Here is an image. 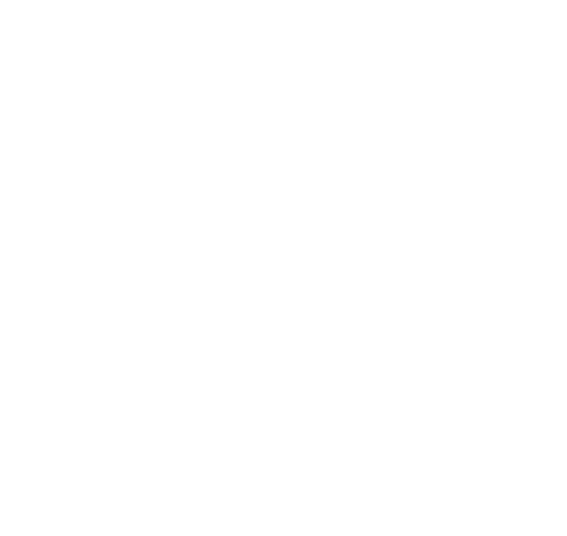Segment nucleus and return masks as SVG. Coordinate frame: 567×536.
I'll use <instances>...</instances> for the list:
<instances>
[]
</instances>
